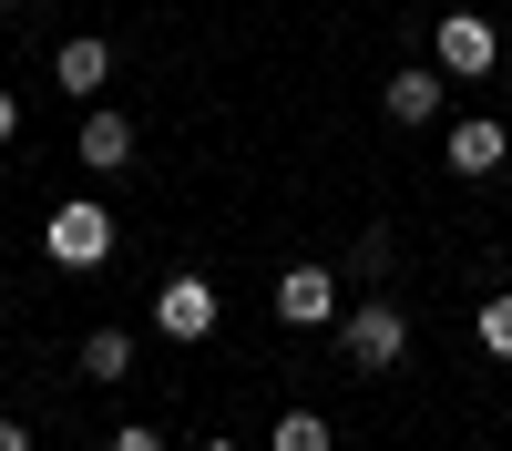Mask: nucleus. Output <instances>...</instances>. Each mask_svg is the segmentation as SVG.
<instances>
[{
  "instance_id": "obj_7",
  "label": "nucleus",
  "mask_w": 512,
  "mask_h": 451,
  "mask_svg": "<svg viewBox=\"0 0 512 451\" xmlns=\"http://www.w3.org/2000/svg\"><path fill=\"white\" fill-rule=\"evenodd\" d=\"M82 164H93V175H123V164H134V113H113V103L82 113Z\"/></svg>"
},
{
  "instance_id": "obj_17",
  "label": "nucleus",
  "mask_w": 512,
  "mask_h": 451,
  "mask_svg": "<svg viewBox=\"0 0 512 451\" xmlns=\"http://www.w3.org/2000/svg\"><path fill=\"white\" fill-rule=\"evenodd\" d=\"M0 11H21V0H0Z\"/></svg>"
},
{
  "instance_id": "obj_5",
  "label": "nucleus",
  "mask_w": 512,
  "mask_h": 451,
  "mask_svg": "<svg viewBox=\"0 0 512 451\" xmlns=\"http://www.w3.org/2000/svg\"><path fill=\"white\" fill-rule=\"evenodd\" d=\"M277 318L287 328H338V267H277Z\"/></svg>"
},
{
  "instance_id": "obj_4",
  "label": "nucleus",
  "mask_w": 512,
  "mask_h": 451,
  "mask_svg": "<svg viewBox=\"0 0 512 451\" xmlns=\"http://www.w3.org/2000/svg\"><path fill=\"white\" fill-rule=\"evenodd\" d=\"M431 62H441L451 82H482V72L502 62V31H492V21H472V11H451V21L431 31Z\"/></svg>"
},
{
  "instance_id": "obj_2",
  "label": "nucleus",
  "mask_w": 512,
  "mask_h": 451,
  "mask_svg": "<svg viewBox=\"0 0 512 451\" xmlns=\"http://www.w3.org/2000/svg\"><path fill=\"white\" fill-rule=\"evenodd\" d=\"M338 349H349L359 380H379V369H400V359H410V318H400L390 298H369V308L338 318Z\"/></svg>"
},
{
  "instance_id": "obj_1",
  "label": "nucleus",
  "mask_w": 512,
  "mask_h": 451,
  "mask_svg": "<svg viewBox=\"0 0 512 451\" xmlns=\"http://www.w3.org/2000/svg\"><path fill=\"white\" fill-rule=\"evenodd\" d=\"M41 257L52 267H103L113 257V205L103 195H62L52 216H41Z\"/></svg>"
},
{
  "instance_id": "obj_15",
  "label": "nucleus",
  "mask_w": 512,
  "mask_h": 451,
  "mask_svg": "<svg viewBox=\"0 0 512 451\" xmlns=\"http://www.w3.org/2000/svg\"><path fill=\"white\" fill-rule=\"evenodd\" d=\"M0 451H31V431H21V421H0Z\"/></svg>"
},
{
  "instance_id": "obj_14",
  "label": "nucleus",
  "mask_w": 512,
  "mask_h": 451,
  "mask_svg": "<svg viewBox=\"0 0 512 451\" xmlns=\"http://www.w3.org/2000/svg\"><path fill=\"white\" fill-rule=\"evenodd\" d=\"M11 134H21V103H11V93H0V144H11Z\"/></svg>"
},
{
  "instance_id": "obj_3",
  "label": "nucleus",
  "mask_w": 512,
  "mask_h": 451,
  "mask_svg": "<svg viewBox=\"0 0 512 451\" xmlns=\"http://www.w3.org/2000/svg\"><path fill=\"white\" fill-rule=\"evenodd\" d=\"M216 318H226V298H216V277H164L154 287V328H164V339H216Z\"/></svg>"
},
{
  "instance_id": "obj_8",
  "label": "nucleus",
  "mask_w": 512,
  "mask_h": 451,
  "mask_svg": "<svg viewBox=\"0 0 512 451\" xmlns=\"http://www.w3.org/2000/svg\"><path fill=\"white\" fill-rule=\"evenodd\" d=\"M502 154H512V134L492 113H461L451 123V175H502Z\"/></svg>"
},
{
  "instance_id": "obj_6",
  "label": "nucleus",
  "mask_w": 512,
  "mask_h": 451,
  "mask_svg": "<svg viewBox=\"0 0 512 451\" xmlns=\"http://www.w3.org/2000/svg\"><path fill=\"white\" fill-rule=\"evenodd\" d=\"M441 103H451V72H441V62H410V72H390V93H379L390 123H431Z\"/></svg>"
},
{
  "instance_id": "obj_13",
  "label": "nucleus",
  "mask_w": 512,
  "mask_h": 451,
  "mask_svg": "<svg viewBox=\"0 0 512 451\" xmlns=\"http://www.w3.org/2000/svg\"><path fill=\"white\" fill-rule=\"evenodd\" d=\"M103 451H164V431H134V421H123V431H113Z\"/></svg>"
},
{
  "instance_id": "obj_12",
  "label": "nucleus",
  "mask_w": 512,
  "mask_h": 451,
  "mask_svg": "<svg viewBox=\"0 0 512 451\" xmlns=\"http://www.w3.org/2000/svg\"><path fill=\"white\" fill-rule=\"evenodd\" d=\"M472 339H482V359H512V287H502V298H482Z\"/></svg>"
},
{
  "instance_id": "obj_16",
  "label": "nucleus",
  "mask_w": 512,
  "mask_h": 451,
  "mask_svg": "<svg viewBox=\"0 0 512 451\" xmlns=\"http://www.w3.org/2000/svg\"><path fill=\"white\" fill-rule=\"evenodd\" d=\"M195 451H236V441H216V431H205V441H195Z\"/></svg>"
},
{
  "instance_id": "obj_9",
  "label": "nucleus",
  "mask_w": 512,
  "mask_h": 451,
  "mask_svg": "<svg viewBox=\"0 0 512 451\" xmlns=\"http://www.w3.org/2000/svg\"><path fill=\"white\" fill-rule=\"evenodd\" d=\"M52 82H62V93H103V82H113V41H62Z\"/></svg>"
},
{
  "instance_id": "obj_10",
  "label": "nucleus",
  "mask_w": 512,
  "mask_h": 451,
  "mask_svg": "<svg viewBox=\"0 0 512 451\" xmlns=\"http://www.w3.org/2000/svg\"><path fill=\"white\" fill-rule=\"evenodd\" d=\"M123 369H134V339H123V328H93V339H82V380H123Z\"/></svg>"
},
{
  "instance_id": "obj_11",
  "label": "nucleus",
  "mask_w": 512,
  "mask_h": 451,
  "mask_svg": "<svg viewBox=\"0 0 512 451\" xmlns=\"http://www.w3.org/2000/svg\"><path fill=\"white\" fill-rule=\"evenodd\" d=\"M267 451H338V431L318 421V410H287V421L267 431Z\"/></svg>"
}]
</instances>
